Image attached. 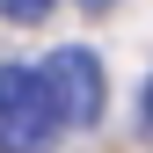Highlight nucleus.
Listing matches in <instances>:
<instances>
[{"mask_svg": "<svg viewBox=\"0 0 153 153\" xmlns=\"http://www.w3.org/2000/svg\"><path fill=\"white\" fill-rule=\"evenodd\" d=\"M139 124H146V139H153V80H146V102H139Z\"/></svg>", "mask_w": 153, "mask_h": 153, "instance_id": "4", "label": "nucleus"}, {"mask_svg": "<svg viewBox=\"0 0 153 153\" xmlns=\"http://www.w3.org/2000/svg\"><path fill=\"white\" fill-rule=\"evenodd\" d=\"M73 7H88V15H102V7H109V0H73Z\"/></svg>", "mask_w": 153, "mask_h": 153, "instance_id": "5", "label": "nucleus"}, {"mask_svg": "<svg viewBox=\"0 0 153 153\" xmlns=\"http://www.w3.org/2000/svg\"><path fill=\"white\" fill-rule=\"evenodd\" d=\"M51 7H59V0H0V22H22L29 29V22H44Z\"/></svg>", "mask_w": 153, "mask_h": 153, "instance_id": "3", "label": "nucleus"}, {"mask_svg": "<svg viewBox=\"0 0 153 153\" xmlns=\"http://www.w3.org/2000/svg\"><path fill=\"white\" fill-rule=\"evenodd\" d=\"M36 73H44V88H51V102H59L66 131H95V124H102L109 80H102V59H95L88 44H66V51H51Z\"/></svg>", "mask_w": 153, "mask_h": 153, "instance_id": "2", "label": "nucleus"}, {"mask_svg": "<svg viewBox=\"0 0 153 153\" xmlns=\"http://www.w3.org/2000/svg\"><path fill=\"white\" fill-rule=\"evenodd\" d=\"M66 131L59 102H51L36 66H0V153H51Z\"/></svg>", "mask_w": 153, "mask_h": 153, "instance_id": "1", "label": "nucleus"}]
</instances>
